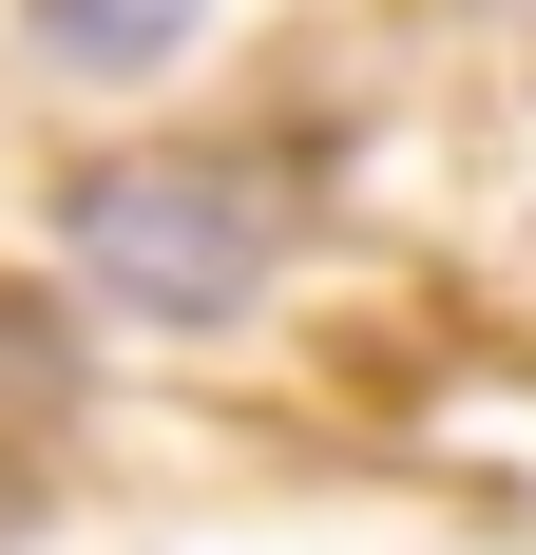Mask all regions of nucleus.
I'll list each match as a JSON object with an SVG mask.
<instances>
[{
    "label": "nucleus",
    "instance_id": "nucleus-1",
    "mask_svg": "<svg viewBox=\"0 0 536 555\" xmlns=\"http://www.w3.org/2000/svg\"><path fill=\"white\" fill-rule=\"evenodd\" d=\"M58 249L77 287H115L135 326H250L268 269H288V192L250 154H97L58 192Z\"/></svg>",
    "mask_w": 536,
    "mask_h": 555
},
{
    "label": "nucleus",
    "instance_id": "nucleus-2",
    "mask_svg": "<svg viewBox=\"0 0 536 555\" xmlns=\"http://www.w3.org/2000/svg\"><path fill=\"white\" fill-rule=\"evenodd\" d=\"M20 20H39L77 77H154V57H192V20H212V0H20Z\"/></svg>",
    "mask_w": 536,
    "mask_h": 555
}]
</instances>
